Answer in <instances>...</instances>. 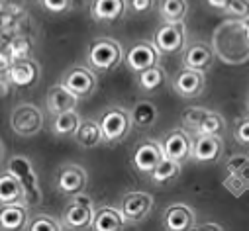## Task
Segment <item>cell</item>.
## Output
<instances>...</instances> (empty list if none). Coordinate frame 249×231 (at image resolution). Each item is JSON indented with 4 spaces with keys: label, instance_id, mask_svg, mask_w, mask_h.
I'll list each match as a JSON object with an SVG mask.
<instances>
[{
    "label": "cell",
    "instance_id": "6da1fadb",
    "mask_svg": "<svg viewBox=\"0 0 249 231\" xmlns=\"http://www.w3.org/2000/svg\"><path fill=\"white\" fill-rule=\"evenodd\" d=\"M214 51L228 65H241L249 61V37L245 30V20L231 18L222 22L212 37Z\"/></svg>",
    "mask_w": 249,
    "mask_h": 231
},
{
    "label": "cell",
    "instance_id": "7a4b0ae2",
    "mask_svg": "<svg viewBox=\"0 0 249 231\" xmlns=\"http://www.w3.org/2000/svg\"><path fill=\"white\" fill-rule=\"evenodd\" d=\"M124 57L126 53L120 41L112 37H98L89 45L85 61L98 75H110L124 63Z\"/></svg>",
    "mask_w": 249,
    "mask_h": 231
},
{
    "label": "cell",
    "instance_id": "3957f363",
    "mask_svg": "<svg viewBox=\"0 0 249 231\" xmlns=\"http://www.w3.org/2000/svg\"><path fill=\"white\" fill-rule=\"evenodd\" d=\"M100 128L104 133L106 143L110 145H118L126 139L134 128V120H132V110L124 108V106H108L102 110L100 114Z\"/></svg>",
    "mask_w": 249,
    "mask_h": 231
},
{
    "label": "cell",
    "instance_id": "277c9868",
    "mask_svg": "<svg viewBox=\"0 0 249 231\" xmlns=\"http://www.w3.org/2000/svg\"><path fill=\"white\" fill-rule=\"evenodd\" d=\"M6 170H10L12 175L20 181L26 192V204L28 206H37L41 204V188H39V177L34 168V163L26 155H14L6 163Z\"/></svg>",
    "mask_w": 249,
    "mask_h": 231
},
{
    "label": "cell",
    "instance_id": "5b68a950",
    "mask_svg": "<svg viewBox=\"0 0 249 231\" xmlns=\"http://www.w3.org/2000/svg\"><path fill=\"white\" fill-rule=\"evenodd\" d=\"M182 124L195 135H204V133L222 135L226 130V120L222 118V114L208 110V108H196V106H191L184 110Z\"/></svg>",
    "mask_w": 249,
    "mask_h": 231
},
{
    "label": "cell",
    "instance_id": "8992f818",
    "mask_svg": "<svg viewBox=\"0 0 249 231\" xmlns=\"http://www.w3.org/2000/svg\"><path fill=\"white\" fill-rule=\"evenodd\" d=\"M96 210H94V202L90 196L87 194H75L71 196L69 204L63 210V215H61V221H63L65 229H90L92 221H94Z\"/></svg>",
    "mask_w": 249,
    "mask_h": 231
},
{
    "label": "cell",
    "instance_id": "52a82bcc",
    "mask_svg": "<svg viewBox=\"0 0 249 231\" xmlns=\"http://www.w3.org/2000/svg\"><path fill=\"white\" fill-rule=\"evenodd\" d=\"M10 128L20 137H34L43 130V114L32 102L16 104L10 114Z\"/></svg>",
    "mask_w": 249,
    "mask_h": 231
},
{
    "label": "cell",
    "instance_id": "ba28073f",
    "mask_svg": "<svg viewBox=\"0 0 249 231\" xmlns=\"http://www.w3.org/2000/svg\"><path fill=\"white\" fill-rule=\"evenodd\" d=\"M153 43L157 45L161 55H175V53L184 51V47H186L184 22H163L155 30Z\"/></svg>",
    "mask_w": 249,
    "mask_h": 231
},
{
    "label": "cell",
    "instance_id": "9c48e42d",
    "mask_svg": "<svg viewBox=\"0 0 249 231\" xmlns=\"http://www.w3.org/2000/svg\"><path fill=\"white\" fill-rule=\"evenodd\" d=\"M89 184V172L75 163L61 165L55 175V190L65 196L81 194Z\"/></svg>",
    "mask_w": 249,
    "mask_h": 231
},
{
    "label": "cell",
    "instance_id": "30bf717a",
    "mask_svg": "<svg viewBox=\"0 0 249 231\" xmlns=\"http://www.w3.org/2000/svg\"><path fill=\"white\" fill-rule=\"evenodd\" d=\"M159 57H161V53L153 41L140 39V41H134L132 47L126 51L124 63H126L128 71L138 75V73H142L153 65H159Z\"/></svg>",
    "mask_w": 249,
    "mask_h": 231
},
{
    "label": "cell",
    "instance_id": "8fae6325",
    "mask_svg": "<svg viewBox=\"0 0 249 231\" xmlns=\"http://www.w3.org/2000/svg\"><path fill=\"white\" fill-rule=\"evenodd\" d=\"M98 73L92 71L89 65H75L63 73L61 82L71 88L79 98H90L98 88Z\"/></svg>",
    "mask_w": 249,
    "mask_h": 231
},
{
    "label": "cell",
    "instance_id": "7c38bea8",
    "mask_svg": "<svg viewBox=\"0 0 249 231\" xmlns=\"http://www.w3.org/2000/svg\"><path fill=\"white\" fill-rule=\"evenodd\" d=\"M171 86L180 98H198L206 88V73L182 67L171 79Z\"/></svg>",
    "mask_w": 249,
    "mask_h": 231
},
{
    "label": "cell",
    "instance_id": "4fadbf2b",
    "mask_svg": "<svg viewBox=\"0 0 249 231\" xmlns=\"http://www.w3.org/2000/svg\"><path fill=\"white\" fill-rule=\"evenodd\" d=\"M120 210L128 223H142L143 219H147V215L153 210V196L142 190L128 192V194H124L120 202Z\"/></svg>",
    "mask_w": 249,
    "mask_h": 231
},
{
    "label": "cell",
    "instance_id": "5bb4252c",
    "mask_svg": "<svg viewBox=\"0 0 249 231\" xmlns=\"http://www.w3.org/2000/svg\"><path fill=\"white\" fill-rule=\"evenodd\" d=\"M216 51L212 43L206 41H193L184 47L182 51V67H189V69H196L202 73H208L214 65L216 59Z\"/></svg>",
    "mask_w": 249,
    "mask_h": 231
},
{
    "label": "cell",
    "instance_id": "9a60e30c",
    "mask_svg": "<svg viewBox=\"0 0 249 231\" xmlns=\"http://www.w3.org/2000/svg\"><path fill=\"white\" fill-rule=\"evenodd\" d=\"M163 157H165L163 145L157 143L155 139H147V141H142L136 147V151L132 155V166L140 172V175H147L149 177Z\"/></svg>",
    "mask_w": 249,
    "mask_h": 231
},
{
    "label": "cell",
    "instance_id": "2e32d148",
    "mask_svg": "<svg viewBox=\"0 0 249 231\" xmlns=\"http://www.w3.org/2000/svg\"><path fill=\"white\" fill-rule=\"evenodd\" d=\"M41 67L37 61L30 59V57H20V59L12 61L8 65V81L16 88H30L39 81Z\"/></svg>",
    "mask_w": 249,
    "mask_h": 231
},
{
    "label": "cell",
    "instance_id": "e0dca14e",
    "mask_svg": "<svg viewBox=\"0 0 249 231\" xmlns=\"http://www.w3.org/2000/svg\"><path fill=\"white\" fill-rule=\"evenodd\" d=\"M130 8V0H90V16L98 24H116L124 20Z\"/></svg>",
    "mask_w": 249,
    "mask_h": 231
},
{
    "label": "cell",
    "instance_id": "ac0fdd59",
    "mask_svg": "<svg viewBox=\"0 0 249 231\" xmlns=\"http://www.w3.org/2000/svg\"><path fill=\"white\" fill-rule=\"evenodd\" d=\"M224 153V139L216 133L195 135L191 159L196 163H216Z\"/></svg>",
    "mask_w": 249,
    "mask_h": 231
},
{
    "label": "cell",
    "instance_id": "d6986e66",
    "mask_svg": "<svg viewBox=\"0 0 249 231\" xmlns=\"http://www.w3.org/2000/svg\"><path fill=\"white\" fill-rule=\"evenodd\" d=\"M163 227L167 231H189L196 227V214L189 204H171L163 212Z\"/></svg>",
    "mask_w": 249,
    "mask_h": 231
},
{
    "label": "cell",
    "instance_id": "ffe728a7",
    "mask_svg": "<svg viewBox=\"0 0 249 231\" xmlns=\"http://www.w3.org/2000/svg\"><path fill=\"white\" fill-rule=\"evenodd\" d=\"M163 145V153L165 157L177 159L180 163H184L193 153V137L189 135V132L184 130H173L165 135V139L161 141Z\"/></svg>",
    "mask_w": 249,
    "mask_h": 231
},
{
    "label": "cell",
    "instance_id": "44dd1931",
    "mask_svg": "<svg viewBox=\"0 0 249 231\" xmlns=\"http://www.w3.org/2000/svg\"><path fill=\"white\" fill-rule=\"evenodd\" d=\"M45 104H47L49 114L51 116H57L61 112L75 110L77 104H79V96L71 88H67L63 82H59V84L49 86L47 96H45Z\"/></svg>",
    "mask_w": 249,
    "mask_h": 231
},
{
    "label": "cell",
    "instance_id": "7402d4cb",
    "mask_svg": "<svg viewBox=\"0 0 249 231\" xmlns=\"http://www.w3.org/2000/svg\"><path fill=\"white\" fill-rule=\"evenodd\" d=\"M28 206V204H26ZM24 204H4L0 210V229L2 231H20L30 223V214Z\"/></svg>",
    "mask_w": 249,
    "mask_h": 231
},
{
    "label": "cell",
    "instance_id": "603a6c76",
    "mask_svg": "<svg viewBox=\"0 0 249 231\" xmlns=\"http://www.w3.org/2000/svg\"><path fill=\"white\" fill-rule=\"evenodd\" d=\"M180 175H182V163L171 157H163L149 175V181L155 186H171L180 179Z\"/></svg>",
    "mask_w": 249,
    "mask_h": 231
},
{
    "label": "cell",
    "instance_id": "cb8c5ba5",
    "mask_svg": "<svg viewBox=\"0 0 249 231\" xmlns=\"http://www.w3.org/2000/svg\"><path fill=\"white\" fill-rule=\"evenodd\" d=\"M73 139L83 149H94V147L106 143L104 133H102V128H100V122L98 120H90V118H87V120L81 122V126H79L77 133L73 135Z\"/></svg>",
    "mask_w": 249,
    "mask_h": 231
},
{
    "label": "cell",
    "instance_id": "d4e9b609",
    "mask_svg": "<svg viewBox=\"0 0 249 231\" xmlns=\"http://www.w3.org/2000/svg\"><path fill=\"white\" fill-rule=\"evenodd\" d=\"M126 217H124L120 208L114 206H102L96 210L94 221H92V229L96 231H120L126 227Z\"/></svg>",
    "mask_w": 249,
    "mask_h": 231
},
{
    "label": "cell",
    "instance_id": "484cf974",
    "mask_svg": "<svg viewBox=\"0 0 249 231\" xmlns=\"http://www.w3.org/2000/svg\"><path fill=\"white\" fill-rule=\"evenodd\" d=\"M0 204H26L24 186L10 170H4L0 177Z\"/></svg>",
    "mask_w": 249,
    "mask_h": 231
},
{
    "label": "cell",
    "instance_id": "4316f807",
    "mask_svg": "<svg viewBox=\"0 0 249 231\" xmlns=\"http://www.w3.org/2000/svg\"><path fill=\"white\" fill-rule=\"evenodd\" d=\"M83 118L79 116L77 110H67L53 116L51 120V133L55 137H73L81 126Z\"/></svg>",
    "mask_w": 249,
    "mask_h": 231
},
{
    "label": "cell",
    "instance_id": "83f0119b",
    "mask_svg": "<svg viewBox=\"0 0 249 231\" xmlns=\"http://www.w3.org/2000/svg\"><path fill=\"white\" fill-rule=\"evenodd\" d=\"M132 120L134 126L140 130L153 128L159 120V110L151 100H138L132 108Z\"/></svg>",
    "mask_w": 249,
    "mask_h": 231
},
{
    "label": "cell",
    "instance_id": "f1b7e54d",
    "mask_svg": "<svg viewBox=\"0 0 249 231\" xmlns=\"http://www.w3.org/2000/svg\"><path fill=\"white\" fill-rule=\"evenodd\" d=\"M136 77H138L136 81H138L140 90H142V92H145V94L159 92V90L163 88L165 81H167L165 69H163V67H159V65H153V67H149V69H145V71L138 73Z\"/></svg>",
    "mask_w": 249,
    "mask_h": 231
},
{
    "label": "cell",
    "instance_id": "f546056e",
    "mask_svg": "<svg viewBox=\"0 0 249 231\" xmlns=\"http://www.w3.org/2000/svg\"><path fill=\"white\" fill-rule=\"evenodd\" d=\"M157 10L163 22H184L189 14V0H159Z\"/></svg>",
    "mask_w": 249,
    "mask_h": 231
},
{
    "label": "cell",
    "instance_id": "4dcf8cb0",
    "mask_svg": "<svg viewBox=\"0 0 249 231\" xmlns=\"http://www.w3.org/2000/svg\"><path fill=\"white\" fill-rule=\"evenodd\" d=\"M26 229L28 231H61V229H65V225H63V221H57L49 214H37V215L30 217V223Z\"/></svg>",
    "mask_w": 249,
    "mask_h": 231
},
{
    "label": "cell",
    "instance_id": "1f68e13d",
    "mask_svg": "<svg viewBox=\"0 0 249 231\" xmlns=\"http://www.w3.org/2000/svg\"><path fill=\"white\" fill-rule=\"evenodd\" d=\"M224 14L237 20H249V0H230Z\"/></svg>",
    "mask_w": 249,
    "mask_h": 231
},
{
    "label": "cell",
    "instance_id": "d6a6232c",
    "mask_svg": "<svg viewBox=\"0 0 249 231\" xmlns=\"http://www.w3.org/2000/svg\"><path fill=\"white\" fill-rule=\"evenodd\" d=\"M39 4L45 12L61 16V14H67L73 8V0H39Z\"/></svg>",
    "mask_w": 249,
    "mask_h": 231
},
{
    "label": "cell",
    "instance_id": "836d02e7",
    "mask_svg": "<svg viewBox=\"0 0 249 231\" xmlns=\"http://www.w3.org/2000/svg\"><path fill=\"white\" fill-rule=\"evenodd\" d=\"M233 139L239 145H249V116L239 118L233 126Z\"/></svg>",
    "mask_w": 249,
    "mask_h": 231
},
{
    "label": "cell",
    "instance_id": "e575fe53",
    "mask_svg": "<svg viewBox=\"0 0 249 231\" xmlns=\"http://www.w3.org/2000/svg\"><path fill=\"white\" fill-rule=\"evenodd\" d=\"M155 8V0H130V10L136 16H145Z\"/></svg>",
    "mask_w": 249,
    "mask_h": 231
},
{
    "label": "cell",
    "instance_id": "d590c367",
    "mask_svg": "<svg viewBox=\"0 0 249 231\" xmlns=\"http://www.w3.org/2000/svg\"><path fill=\"white\" fill-rule=\"evenodd\" d=\"M204 2H206V6H208V8H212V10H216V12H222V14H224L230 0H204Z\"/></svg>",
    "mask_w": 249,
    "mask_h": 231
},
{
    "label": "cell",
    "instance_id": "8d00e7d4",
    "mask_svg": "<svg viewBox=\"0 0 249 231\" xmlns=\"http://www.w3.org/2000/svg\"><path fill=\"white\" fill-rule=\"evenodd\" d=\"M196 229H214V231H222L224 227L218 225V223H202V225H196Z\"/></svg>",
    "mask_w": 249,
    "mask_h": 231
},
{
    "label": "cell",
    "instance_id": "74e56055",
    "mask_svg": "<svg viewBox=\"0 0 249 231\" xmlns=\"http://www.w3.org/2000/svg\"><path fill=\"white\" fill-rule=\"evenodd\" d=\"M245 108H247V112H249V92H247V98H245Z\"/></svg>",
    "mask_w": 249,
    "mask_h": 231
},
{
    "label": "cell",
    "instance_id": "f35d334b",
    "mask_svg": "<svg viewBox=\"0 0 249 231\" xmlns=\"http://www.w3.org/2000/svg\"><path fill=\"white\" fill-rule=\"evenodd\" d=\"M245 30H247V37H249V20H245Z\"/></svg>",
    "mask_w": 249,
    "mask_h": 231
},
{
    "label": "cell",
    "instance_id": "ab89813d",
    "mask_svg": "<svg viewBox=\"0 0 249 231\" xmlns=\"http://www.w3.org/2000/svg\"><path fill=\"white\" fill-rule=\"evenodd\" d=\"M36 2H37V4H39V0H36Z\"/></svg>",
    "mask_w": 249,
    "mask_h": 231
}]
</instances>
